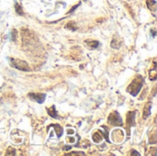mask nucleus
<instances>
[{
    "instance_id": "18",
    "label": "nucleus",
    "mask_w": 157,
    "mask_h": 156,
    "mask_svg": "<svg viewBox=\"0 0 157 156\" xmlns=\"http://www.w3.org/2000/svg\"><path fill=\"white\" fill-rule=\"evenodd\" d=\"M84 1H86V0H84Z\"/></svg>"
},
{
    "instance_id": "17",
    "label": "nucleus",
    "mask_w": 157,
    "mask_h": 156,
    "mask_svg": "<svg viewBox=\"0 0 157 156\" xmlns=\"http://www.w3.org/2000/svg\"><path fill=\"white\" fill-rule=\"evenodd\" d=\"M64 149V150H66V151H67V150H70V149H71V146H65Z\"/></svg>"
},
{
    "instance_id": "14",
    "label": "nucleus",
    "mask_w": 157,
    "mask_h": 156,
    "mask_svg": "<svg viewBox=\"0 0 157 156\" xmlns=\"http://www.w3.org/2000/svg\"><path fill=\"white\" fill-rule=\"evenodd\" d=\"M85 155V153H67L66 155Z\"/></svg>"
},
{
    "instance_id": "13",
    "label": "nucleus",
    "mask_w": 157,
    "mask_h": 156,
    "mask_svg": "<svg viewBox=\"0 0 157 156\" xmlns=\"http://www.w3.org/2000/svg\"><path fill=\"white\" fill-rule=\"evenodd\" d=\"M81 3H78L77 5H75V6H74V7H73L70 10H69V13H73V12H74L75 11V10L78 8V7H79V5H80Z\"/></svg>"
},
{
    "instance_id": "1",
    "label": "nucleus",
    "mask_w": 157,
    "mask_h": 156,
    "mask_svg": "<svg viewBox=\"0 0 157 156\" xmlns=\"http://www.w3.org/2000/svg\"><path fill=\"white\" fill-rule=\"evenodd\" d=\"M143 77L142 75H138L136 78H134L133 81L130 83V86L127 88V91L132 96H136L141 91L143 85Z\"/></svg>"
},
{
    "instance_id": "4",
    "label": "nucleus",
    "mask_w": 157,
    "mask_h": 156,
    "mask_svg": "<svg viewBox=\"0 0 157 156\" xmlns=\"http://www.w3.org/2000/svg\"><path fill=\"white\" fill-rule=\"evenodd\" d=\"M46 96L45 93H29L28 95L31 100H34L39 104H43L45 101Z\"/></svg>"
},
{
    "instance_id": "16",
    "label": "nucleus",
    "mask_w": 157,
    "mask_h": 156,
    "mask_svg": "<svg viewBox=\"0 0 157 156\" xmlns=\"http://www.w3.org/2000/svg\"><path fill=\"white\" fill-rule=\"evenodd\" d=\"M151 32H152V35H153V37L154 38V37H155V35H156L155 30H154V29H152V30H151Z\"/></svg>"
},
{
    "instance_id": "3",
    "label": "nucleus",
    "mask_w": 157,
    "mask_h": 156,
    "mask_svg": "<svg viewBox=\"0 0 157 156\" xmlns=\"http://www.w3.org/2000/svg\"><path fill=\"white\" fill-rule=\"evenodd\" d=\"M108 121L113 126H123V121L121 117L117 111H113L108 118Z\"/></svg>"
},
{
    "instance_id": "5",
    "label": "nucleus",
    "mask_w": 157,
    "mask_h": 156,
    "mask_svg": "<svg viewBox=\"0 0 157 156\" xmlns=\"http://www.w3.org/2000/svg\"><path fill=\"white\" fill-rule=\"evenodd\" d=\"M135 116L136 111H129L127 114V126L130 128L135 126Z\"/></svg>"
},
{
    "instance_id": "11",
    "label": "nucleus",
    "mask_w": 157,
    "mask_h": 156,
    "mask_svg": "<svg viewBox=\"0 0 157 156\" xmlns=\"http://www.w3.org/2000/svg\"><path fill=\"white\" fill-rule=\"evenodd\" d=\"M87 43L89 44L93 49H97V47H98V45H99V42H98V41H97V40H92L91 42H88V41H87Z\"/></svg>"
},
{
    "instance_id": "2",
    "label": "nucleus",
    "mask_w": 157,
    "mask_h": 156,
    "mask_svg": "<svg viewBox=\"0 0 157 156\" xmlns=\"http://www.w3.org/2000/svg\"><path fill=\"white\" fill-rule=\"evenodd\" d=\"M8 60H9V64L12 67H14L15 69H18L19 71H23V72L29 71V66L25 61L19 60V59H13V58H10Z\"/></svg>"
},
{
    "instance_id": "7",
    "label": "nucleus",
    "mask_w": 157,
    "mask_h": 156,
    "mask_svg": "<svg viewBox=\"0 0 157 156\" xmlns=\"http://www.w3.org/2000/svg\"><path fill=\"white\" fill-rule=\"evenodd\" d=\"M47 112H48L49 115L53 118H59V116H58V113L56 111V108H55V106H52L51 107L47 109Z\"/></svg>"
},
{
    "instance_id": "10",
    "label": "nucleus",
    "mask_w": 157,
    "mask_h": 156,
    "mask_svg": "<svg viewBox=\"0 0 157 156\" xmlns=\"http://www.w3.org/2000/svg\"><path fill=\"white\" fill-rule=\"evenodd\" d=\"M15 8H16V12H17L19 15H23V11H22V9L21 8H20V6L18 4V3H16L15 4Z\"/></svg>"
},
{
    "instance_id": "9",
    "label": "nucleus",
    "mask_w": 157,
    "mask_h": 156,
    "mask_svg": "<svg viewBox=\"0 0 157 156\" xmlns=\"http://www.w3.org/2000/svg\"><path fill=\"white\" fill-rule=\"evenodd\" d=\"M66 28H67V29H71L72 31H75V30H76V29H77L76 25H75L74 22H70V23H68V24L66 25Z\"/></svg>"
},
{
    "instance_id": "12",
    "label": "nucleus",
    "mask_w": 157,
    "mask_h": 156,
    "mask_svg": "<svg viewBox=\"0 0 157 156\" xmlns=\"http://www.w3.org/2000/svg\"><path fill=\"white\" fill-rule=\"evenodd\" d=\"M16 36H17V30L13 29L12 32H11V38H10V40H11L12 41H16Z\"/></svg>"
},
{
    "instance_id": "8",
    "label": "nucleus",
    "mask_w": 157,
    "mask_h": 156,
    "mask_svg": "<svg viewBox=\"0 0 157 156\" xmlns=\"http://www.w3.org/2000/svg\"><path fill=\"white\" fill-rule=\"evenodd\" d=\"M52 127L54 128L55 129V132H56V135H57V137L60 138L62 135V132H64V131H62V128L60 126L59 124H55V125H51Z\"/></svg>"
},
{
    "instance_id": "6",
    "label": "nucleus",
    "mask_w": 157,
    "mask_h": 156,
    "mask_svg": "<svg viewBox=\"0 0 157 156\" xmlns=\"http://www.w3.org/2000/svg\"><path fill=\"white\" fill-rule=\"evenodd\" d=\"M151 107H152L151 103H147L145 105V107L143 108V116L144 119H146L151 115Z\"/></svg>"
},
{
    "instance_id": "15",
    "label": "nucleus",
    "mask_w": 157,
    "mask_h": 156,
    "mask_svg": "<svg viewBox=\"0 0 157 156\" xmlns=\"http://www.w3.org/2000/svg\"><path fill=\"white\" fill-rule=\"evenodd\" d=\"M130 155H138V156H140L141 154L139 153H137V151H132V153H130Z\"/></svg>"
}]
</instances>
